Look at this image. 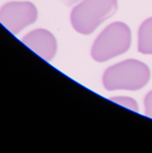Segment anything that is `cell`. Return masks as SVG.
<instances>
[{
	"instance_id": "5",
	"label": "cell",
	"mask_w": 152,
	"mask_h": 153,
	"mask_svg": "<svg viewBox=\"0 0 152 153\" xmlns=\"http://www.w3.org/2000/svg\"><path fill=\"white\" fill-rule=\"evenodd\" d=\"M22 41L34 53L46 61L53 59L57 53V41L54 35L45 29H36L27 33Z\"/></svg>"
},
{
	"instance_id": "7",
	"label": "cell",
	"mask_w": 152,
	"mask_h": 153,
	"mask_svg": "<svg viewBox=\"0 0 152 153\" xmlns=\"http://www.w3.org/2000/svg\"><path fill=\"white\" fill-rule=\"evenodd\" d=\"M110 100L115 102L118 105H121L132 111L134 112H139V105L137 103V101L131 98V97H123V96H118V97H114L111 98Z\"/></svg>"
},
{
	"instance_id": "2",
	"label": "cell",
	"mask_w": 152,
	"mask_h": 153,
	"mask_svg": "<svg viewBox=\"0 0 152 153\" xmlns=\"http://www.w3.org/2000/svg\"><path fill=\"white\" fill-rule=\"evenodd\" d=\"M118 8L117 0H81L71 11L70 22L76 31L88 35Z\"/></svg>"
},
{
	"instance_id": "3",
	"label": "cell",
	"mask_w": 152,
	"mask_h": 153,
	"mask_svg": "<svg viewBox=\"0 0 152 153\" xmlns=\"http://www.w3.org/2000/svg\"><path fill=\"white\" fill-rule=\"evenodd\" d=\"M131 44L132 32L128 25L115 22L108 25L96 39L91 56L96 62H106L127 52Z\"/></svg>"
},
{
	"instance_id": "8",
	"label": "cell",
	"mask_w": 152,
	"mask_h": 153,
	"mask_svg": "<svg viewBox=\"0 0 152 153\" xmlns=\"http://www.w3.org/2000/svg\"><path fill=\"white\" fill-rule=\"evenodd\" d=\"M144 107H145V115L148 117L152 118V91H150L145 97Z\"/></svg>"
},
{
	"instance_id": "9",
	"label": "cell",
	"mask_w": 152,
	"mask_h": 153,
	"mask_svg": "<svg viewBox=\"0 0 152 153\" xmlns=\"http://www.w3.org/2000/svg\"><path fill=\"white\" fill-rule=\"evenodd\" d=\"M59 2H61L62 4H64L65 5H68V6H70L72 4H75L78 2H80L81 0H59Z\"/></svg>"
},
{
	"instance_id": "1",
	"label": "cell",
	"mask_w": 152,
	"mask_h": 153,
	"mask_svg": "<svg viewBox=\"0 0 152 153\" xmlns=\"http://www.w3.org/2000/svg\"><path fill=\"white\" fill-rule=\"evenodd\" d=\"M150 71L148 65L136 59H128L107 68L103 84L109 91H139L149 82Z\"/></svg>"
},
{
	"instance_id": "4",
	"label": "cell",
	"mask_w": 152,
	"mask_h": 153,
	"mask_svg": "<svg viewBox=\"0 0 152 153\" xmlns=\"http://www.w3.org/2000/svg\"><path fill=\"white\" fill-rule=\"evenodd\" d=\"M37 17V8L31 2H9L0 8V23L13 34H18Z\"/></svg>"
},
{
	"instance_id": "6",
	"label": "cell",
	"mask_w": 152,
	"mask_h": 153,
	"mask_svg": "<svg viewBox=\"0 0 152 153\" xmlns=\"http://www.w3.org/2000/svg\"><path fill=\"white\" fill-rule=\"evenodd\" d=\"M138 50L144 55H152V17L145 20L140 26Z\"/></svg>"
}]
</instances>
